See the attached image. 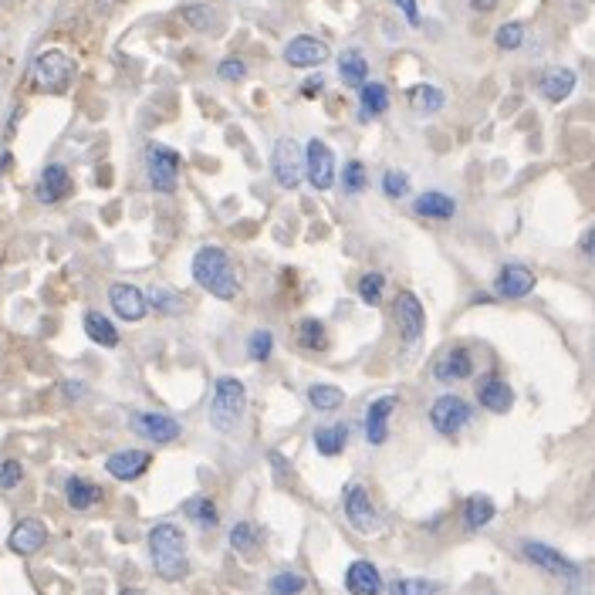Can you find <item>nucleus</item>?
Here are the masks:
<instances>
[{
    "mask_svg": "<svg viewBox=\"0 0 595 595\" xmlns=\"http://www.w3.org/2000/svg\"><path fill=\"white\" fill-rule=\"evenodd\" d=\"M406 102H410V109L420 115H437L443 105H447V95H443V88H437V85L420 82L406 92Z\"/></svg>",
    "mask_w": 595,
    "mask_h": 595,
    "instance_id": "nucleus-29",
    "label": "nucleus"
},
{
    "mask_svg": "<svg viewBox=\"0 0 595 595\" xmlns=\"http://www.w3.org/2000/svg\"><path fill=\"white\" fill-rule=\"evenodd\" d=\"M61 393H65L68 399H78V396L85 393V386L82 383H65V386H61Z\"/></svg>",
    "mask_w": 595,
    "mask_h": 595,
    "instance_id": "nucleus-51",
    "label": "nucleus"
},
{
    "mask_svg": "<svg viewBox=\"0 0 595 595\" xmlns=\"http://www.w3.org/2000/svg\"><path fill=\"white\" fill-rule=\"evenodd\" d=\"M477 403H481L487 413L504 416V413H511V406H514V389L508 379L487 376V379H481V386H477Z\"/></svg>",
    "mask_w": 595,
    "mask_h": 595,
    "instance_id": "nucleus-21",
    "label": "nucleus"
},
{
    "mask_svg": "<svg viewBox=\"0 0 595 595\" xmlns=\"http://www.w3.org/2000/svg\"><path fill=\"white\" fill-rule=\"evenodd\" d=\"M295 342L305 352H325L328 349V328H325L322 318H315V315L301 318V322L295 325Z\"/></svg>",
    "mask_w": 595,
    "mask_h": 595,
    "instance_id": "nucleus-31",
    "label": "nucleus"
},
{
    "mask_svg": "<svg viewBox=\"0 0 595 595\" xmlns=\"http://www.w3.org/2000/svg\"><path fill=\"white\" fill-rule=\"evenodd\" d=\"M24 481V464L17 457H4L0 460V491H14Z\"/></svg>",
    "mask_w": 595,
    "mask_h": 595,
    "instance_id": "nucleus-45",
    "label": "nucleus"
},
{
    "mask_svg": "<svg viewBox=\"0 0 595 595\" xmlns=\"http://www.w3.org/2000/svg\"><path fill=\"white\" fill-rule=\"evenodd\" d=\"M494 44H497L501 51H518L521 44H525V24H521V21L501 24V28L494 31Z\"/></svg>",
    "mask_w": 595,
    "mask_h": 595,
    "instance_id": "nucleus-42",
    "label": "nucleus"
},
{
    "mask_svg": "<svg viewBox=\"0 0 595 595\" xmlns=\"http://www.w3.org/2000/svg\"><path fill=\"white\" fill-rule=\"evenodd\" d=\"M315 440V450L322 457H339L345 447H349V423H328V426H318L312 433Z\"/></svg>",
    "mask_w": 595,
    "mask_h": 595,
    "instance_id": "nucleus-28",
    "label": "nucleus"
},
{
    "mask_svg": "<svg viewBox=\"0 0 595 595\" xmlns=\"http://www.w3.org/2000/svg\"><path fill=\"white\" fill-rule=\"evenodd\" d=\"M305 575H298V572H278V575H271V582H268V595H301L305 592Z\"/></svg>",
    "mask_w": 595,
    "mask_h": 595,
    "instance_id": "nucleus-41",
    "label": "nucleus"
},
{
    "mask_svg": "<svg viewBox=\"0 0 595 595\" xmlns=\"http://www.w3.org/2000/svg\"><path fill=\"white\" fill-rule=\"evenodd\" d=\"M65 501L71 511H88L102 501V487L88 477H68L65 481Z\"/></svg>",
    "mask_w": 595,
    "mask_h": 595,
    "instance_id": "nucleus-25",
    "label": "nucleus"
},
{
    "mask_svg": "<svg viewBox=\"0 0 595 595\" xmlns=\"http://www.w3.org/2000/svg\"><path fill=\"white\" fill-rule=\"evenodd\" d=\"M146 301L156 315H166V318H180V315L190 312V301H186L183 295H176V291H170V288H153L146 295Z\"/></svg>",
    "mask_w": 595,
    "mask_h": 595,
    "instance_id": "nucleus-33",
    "label": "nucleus"
},
{
    "mask_svg": "<svg viewBox=\"0 0 595 595\" xmlns=\"http://www.w3.org/2000/svg\"><path fill=\"white\" fill-rule=\"evenodd\" d=\"M379 186H383L386 200H403L406 193H410V176H406L403 170H386Z\"/></svg>",
    "mask_w": 595,
    "mask_h": 595,
    "instance_id": "nucleus-44",
    "label": "nucleus"
},
{
    "mask_svg": "<svg viewBox=\"0 0 595 595\" xmlns=\"http://www.w3.org/2000/svg\"><path fill=\"white\" fill-rule=\"evenodd\" d=\"M244 413H247V386L237 376H220L217 386H213V399H210L213 430L230 433L244 420Z\"/></svg>",
    "mask_w": 595,
    "mask_h": 595,
    "instance_id": "nucleus-3",
    "label": "nucleus"
},
{
    "mask_svg": "<svg viewBox=\"0 0 595 595\" xmlns=\"http://www.w3.org/2000/svg\"><path fill=\"white\" fill-rule=\"evenodd\" d=\"M217 75H220V82H244L247 78V65L241 58H224L217 65Z\"/></svg>",
    "mask_w": 595,
    "mask_h": 595,
    "instance_id": "nucleus-46",
    "label": "nucleus"
},
{
    "mask_svg": "<svg viewBox=\"0 0 595 595\" xmlns=\"http://www.w3.org/2000/svg\"><path fill=\"white\" fill-rule=\"evenodd\" d=\"M322 88H325V78L312 75V78H305V82H301V95H305V99H315V95H322Z\"/></svg>",
    "mask_w": 595,
    "mask_h": 595,
    "instance_id": "nucleus-49",
    "label": "nucleus"
},
{
    "mask_svg": "<svg viewBox=\"0 0 595 595\" xmlns=\"http://www.w3.org/2000/svg\"><path fill=\"white\" fill-rule=\"evenodd\" d=\"M521 555L528 558L531 565L541 568V572H548V575H558V579H579L582 575V568L572 562V558H565L562 552H555L552 545H545V541H521Z\"/></svg>",
    "mask_w": 595,
    "mask_h": 595,
    "instance_id": "nucleus-10",
    "label": "nucleus"
},
{
    "mask_svg": "<svg viewBox=\"0 0 595 595\" xmlns=\"http://www.w3.org/2000/svg\"><path fill=\"white\" fill-rule=\"evenodd\" d=\"M305 180L312 183V190H318V193L332 190L335 180H339V163H335V153L325 139H308V146H305Z\"/></svg>",
    "mask_w": 595,
    "mask_h": 595,
    "instance_id": "nucleus-8",
    "label": "nucleus"
},
{
    "mask_svg": "<svg viewBox=\"0 0 595 595\" xmlns=\"http://www.w3.org/2000/svg\"><path fill=\"white\" fill-rule=\"evenodd\" d=\"M470 420H474V406H470L464 396L443 393V396L433 399L430 423H433V430H437L440 437H457V433L464 430Z\"/></svg>",
    "mask_w": 595,
    "mask_h": 595,
    "instance_id": "nucleus-6",
    "label": "nucleus"
},
{
    "mask_svg": "<svg viewBox=\"0 0 595 595\" xmlns=\"http://www.w3.org/2000/svg\"><path fill=\"white\" fill-rule=\"evenodd\" d=\"M393 322H396V332L399 339L406 345H416L423 339L426 332V312H423V301L413 295V291H399L396 301H393Z\"/></svg>",
    "mask_w": 595,
    "mask_h": 595,
    "instance_id": "nucleus-9",
    "label": "nucleus"
},
{
    "mask_svg": "<svg viewBox=\"0 0 595 595\" xmlns=\"http://www.w3.org/2000/svg\"><path fill=\"white\" fill-rule=\"evenodd\" d=\"M119 595H142V592H139V589H122Z\"/></svg>",
    "mask_w": 595,
    "mask_h": 595,
    "instance_id": "nucleus-52",
    "label": "nucleus"
},
{
    "mask_svg": "<svg viewBox=\"0 0 595 595\" xmlns=\"http://www.w3.org/2000/svg\"><path fill=\"white\" fill-rule=\"evenodd\" d=\"M389 109V88L383 82H366L359 88V119L369 122Z\"/></svg>",
    "mask_w": 595,
    "mask_h": 595,
    "instance_id": "nucleus-32",
    "label": "nucleus"
},
{
    "mask_svg": "<svg viewBox=\"0 0 595 595\" xmlns=\"http://www.w3.org/2000/svg\"><path fill=\"white\" fill-rule=\"evenodd\" d=\"M109 305L112 312L122 318V322L136 325L142 318L149 315V301H146V291L139 288V284L132 281H115L109 284Z\"/></svg>",
    "mask_w": 595,
    "mask_h": 595,
    "instance_id": "nucleus-13",
    "label": "nucleus"
},
{
    "mask_svg": "<svg viewBox=\"0 0 595 595\" xmlns=\"http://www.w3.org/2000/svg\"><path fill=\"white\" fill-rule=\"evenodd\" d=\"M575 85H579V78H575L572 68H548L538 78V92L548 102H565L575 92Z\"/></svg>",
    "mask_w": 595,
    "mask_h": 595,
    "instance_id": "nucleus-23",
    "label": "nucleus"
},
{
    "mask_svg": "<svg viewBox=\"0 0 595 595\" xmlns=\"http://www.w3.org/2000/svg\"><path fill=\"white\" fill-rule=\"evenodd\" d=\"M345 589H349V595H379L383 592V575L372 562L359 558V562L345 568Z\"/></svg>",
    "mask_w": 595,
    "mask_h": 595,
    "instance_id": "nucleus-22",
    "label": "nucleus"
},
{
    "mask_svg": "<svg viewBox=\"0 0 595 595\" xmlns=\"http://www.w3.org/2000/svg\"><path fill=\"white\" fill-rule=\"evenodd\" d=\"M470 7H474L477 14H491L494 7H497V0H467Z\"/></svg>",
    "mask_w": 595,
    "mask_h": 595,
    "instance_id": "nucleus-50",
    "label": "nucleus"
},
{
    "mask_svg": "<svg viewBox=\"0 0 595 595\" xmlns=\"http://www.w3.org/2000/svg\"><path fill=\"white\" fill-rule=\"evenodd\" d=\"M342 508H345V518H349V525L355 531H362V535H369V531L379 528L376 504H372V497H369V491L362 484H345Z\"/></svg>",
    "mask_w": 595,
    "mask_h": 595,
    "instance_id": "nucleus-12",
    "label": "nucleus"
},
{
    "mask_svg": "<svg viewBox=\"0 0 595 595\" xmlns=\"http://www.w3.org/2000/svg\"><path fill=\"white\" fill-rule=\"evenodd\" d=\"M494 501L487 494H470L467 501H464V511H460V521H464V528L467 531H481L487 528L494 521Z\"/></svg>",
    "mask_w": 595,
    "mask_h": 595,
    "instance_id": "nucleus-27",
    "label": "nucleus"
},
{
    "mask_svg": "<svg viewBox=\"0 0 595 595\" xmlns=\"http://www.w3.org/2000/svg\"><path fill=\"white\" fill-rule=\"evenodd\" d=\"M180 166L183 159L176 149L163 146V142H149L146 146V180L153 193H176V186H180Z\"/></svg>",
    "mask_w": 595,
    "mask_h": 595,
    "instance_id": "nucleus-5",
    "label": "nucleus"
},
{
    "mask_svg": "<svg viewBox=\"0 0 595 595\" xmlns=\"http://www.w3.org/2000/svg\"><path fill=\"white\" fill-rule=\"evenodd\" d=\"M230 548H234L237 555H254L257 548V528L251 521H237L234 528H230Z\"/></svg>",
    "mask_w": 595,
    "mask_h": 595,
    "instance_id": "nucleus-39",
    "label": "nucleus"
},
{
    "mask_svg": "<svg viewBox=\"0 0 595 595\" xmlns=\"http://www.w3.org/2000/svg\"><path fill=\"white\" fill-rule=\"evenodd\" d=\"M132 433L149 443H173L180 440L183 426L166 413H132Z\"/></svg>",
    "mask_w": 595,
    "mask_h": 595,
    "instance_id": "nucleus-16",
    "label": "nucleus"
},
{
    "mask_svg": "<svg viewBox=\"0 0 595 595\" xmlns=\"http://www.w3.org/2000/svg\"><path fill=\"white\" fill-rule=\"evenodd\" d=\"M328 58H332V51H328V44L322 38H315V34H298V38L284 44V61H288L291 68H318L325 65Z\"/></svg>",
    "mask_w": 595,
    "mask_h": 595,
    "instance_id": "nucleus-15",
    "label": "nucleus"
},
{
    "mask_svg": "<svg viewBox=\"0 0 595 595\" xmlns=\"http://www.w3.org/2000/svg\"><path fill=\"white\" fill-rule=\"evenodd\" d=\"M186 514H190V521H197L200 528H217L220 525V511L210 497H193V501H186Z\"/></svg>",
    "mask_w": 595,
    "mask_h": 595,
    "instance_id": "nucleus-37",
    "label": "nucleus"
},
{
    "mask_svg": "<svg viewBox=\"0 0 595 595\" xmlns=\"http://www.w3.org/2000/svg\"><path fill=\"white\" fill-rule=\"evenodd\" d=\"M82 328H85L88 342L102 345V349H119V328L112 325L109 315H102V312H85Z\"/></svg>",
    "mask_w": 595,
    "mask_h": 595,
    "instance_id": "nucleus-26",
    "label": "nucleus"
},
{
    "mask_svg": "<svg viewBox=\"0 0 595 595\" xmlns=\"http://www.w3.org/2000/svg\"><path fill=\"white\" fill-rule=\"evenodd\" d=\"M339 78H342V85H349V88H355V92H359V88L369 82V61H366V55H362V51H355V48L342 51V58H339Z\"/></svg>",
    "mask_w": 595,
    "mask_h": 595,
    "instance_id": "nucleus-30",
    "label": "nucleus"
},
{
    "mask_svg": "<svg viewBox=\"0 0 595 595\" xmlns=\"http://www.w3.org/2000/svg\"><path fill=\"white\" fill-rule=\"evenodd\" d=\"M366 186H369L366 163H362V159H349V163L342 166V190L349 193V197H359Z\"/></svg>",
    "mask_w": 595,
    "mask_h": 595,
    "instance_id": "nucleus-36",
    "label": "nucleus"
},
{
    "mask_svg": "<svg viewBox=\"0 0 595 595\" xmlns=\"http://www.w3.org/2000/svg\"><path fill=\"white\" fill-rule=\"evenodd\" d=\"M413 213L426 220H454L457 217V200L450 193L440 190H426L413 200Z\"/></svg>",
    "mask_w": 595,
    "mask_h": 595,
    "instance_id": "nucleus-24",
    "label": "nucleus"
},
{
    "mask_svg": "<svg viewBox=\"0 0 595 595\" xmlns=\"http://www.w3.org/2000/svg\"><path fill=\"white\" fill-rule=\"evenodd\" d=\"M355 295H359L362 305L379 308V305H383V298H386V278L379 271H366L359 281H355Z\"/></svg>",
    "mask_w": 595,
    "mask_h": 595,
    "instance_id": "nucleus-34",
    "label": "nucleus"
},
{
    "mask_svg": "<svg viewBox=\"0 0 595 595\" xmlns=\"http://www.w3.org/2000/svg\"><path fill=\"white\" fill-rule=\"evenodd\" d=\"M477 362H474V349L470 345H450V349H443L437 355V362H433V379L437 383H464V379L474 376Z\"/></svg>",
    "mask_w": 595,
    "mask_h": 595,
    "instance_id": "nucleus-11",
    "label": "nucleus"
},
{
    "mask_svg": "<svg viewBox=\"0 0 595 595\" xmlns=\"http://www.w3.org/2000/svg\"><path fill=\"white\" fill-rule=\"evenodd\" d=\"M75 82V61L61 48H48L34 58L31 65V85L44 95H65Z\"/></svg>",
    "mask_w": 595,
    "mask_h": 595,
    "instance_id": "nucleus-4",
    "label": "nucleus"
},
{
    "mask_svg": "<svg viewBox=\"0 0 595 595\" xmlns=\"http://www.w3.org/2000/svg\"><path fill=\"white\" fill-rule=\"evenodd\" d=\"M149 464H153L149 450H115V454L105 460V470H109L115 481H139L149 470Z\"/></svg>",
    "mask_w": 595,
    "mask_h": 595,
    "instance_id": "nucleus-20",
    "label": "nucleus"
},
{
    "mask_svg": "<svg viewBox=\"0 0 595 595\" xmlns=\"http://www.w3.org/2000/svg\"><path fill=\"white\" fill-rule=\"evenodd\" d=\"M393 7L399 14L406 17V24H410V28H420L423 24V17H420V4H416V0H393Z\"/></svg>",
    "mask_w": 595,
    "mask_h": 595,
    "instance_id": "nucleus-47",
    "label": "nucleus"
},
{
    "mask_svg": "<svg viewBox=\"0 0 595 595\" xmlns=\"http://www.w3.org/2000/svg\"><path fill=\"white\" fill-rule=\"evenodd\" d=\"M180 14L193 31H213L217 28V14H213V7H207V4H186Z\"/></svg>",
    "mask_w": 595,
    "mask_h": 595,
    "instance_id": "nucleus-40",
    "label": "nucleus"
},
{
    "mask_svg": "<svg viewBox=\"0 0 595 595\" xmlns=\"http://www.w3.org/2000/svg\"><path fill=\"white\" fill-rule=\"evenodd\" d=\"M440 582L433 579H396L389 585V595H437Z\"/></svg>",
    "mask_w": 595,
    "mask_h": 595,
    "instance_id": "nucleus-43",
    "label": "nucleus"
},
{
    "mask_svg": "<svg viewBox=\"0 0 595 595\" xmlns=\"http://www.w3.org/2000/svg\"><path fill=\"white\" fill-rule=\"evenodd\" d=\"M535 271L528 268V264H521V261H511V264H504L501 271L494 274V295L497 298H504V301H521V298H528L531 291H535Z\"/></svg>",
    "mask_w": 595,
    "mask_h": 595,
    "instance_id": "nucleus-14",
    "label": "nucleus"
},
{
    "mask_svg": "<svg viewBox=\"0 0 595 595\" xmlns=\"http://www.w3.org/2000/svg\"><path fill=\"white\" fill-rule=\"evenodd\" d=\"M572 595H582V592H572Z\"/></svg>",
    "mask_w": 595,
    "mask_h": 595,
    "instance_id": "nucleus-53",
    "label": "nucleus"
},
{
    "mask_svg": "<svg viewBox=\"0 0 595 595\" xmlns=\"http://www.w3.org/2000/svg\"><path fill=\"white\" fill-rule=\"evenodd\" d=\"M34 197L44 207H55V203L71 197V173L65 163H48L38 176V186H34Z\"/></svg>",
    "mask_w": 595,
    "mask_h": 595,
    "instance_id": "nucleus-17",
    "label": "nucleus"
},
{
    "mask_svg": "<svg viewBox=\"0 0 595 595\" xmlns=\"http://www.w3.org/2000/svg\"><path fill=\"white\" fill-rule=\"evenodd\" d=\"M579 251H582V257L585 261H592L595 264V224L585 230L582 234V241H579Z\"/></svg>",
    "mask_w": 595,
    "mask_h": 595,
    "instance_id": "nucleus-48",
    "label": "nucleus"
},
{
    "mask_svg": "<svg viewBox=\"0 0 595 595\" xmlns=\"http://www.w3.org/2000/svg\"><path fill=\"white\" fill-rule=\"evenodd\" d=\"M308 403H312L318 413H335L345 403V393L332 383H312L308 386Z\"/></svg>",
    "mask_w": 595,
    "mask_h": 595,
    "instance_id": "nucleus-35",
    "label": "nucleus"
},
{
    "mask_svg": "<svg viewBox=\"0 0 595 595\" xmlns=\"http://www.w3.org/2000/svg\"><path fill=\"white\" fill-rule=\"evenodd\" d=\"M396 406H399L396 393L372 399V403L366 406V423L362 426H366V440L372 443V447H383V443L389 440V416L396 413Z\"/></svg>",
    "mask_w": 595,
    "mask_h": 595,
    "instance_id": "nucleus-18",
    "label": "nucleus"
},
{
    "mask_svg": "<svg viewBox=\"0 0 595 595\" xmlns=\"http://www.w3.org/2000/svg\"><path fill=\"white\" fill-rule=\"evenodd\" d=\"M149 555L153 568L163 582H183L190 575V558H186V535L173 521H159L149 531Z\"/></svg>",
    "mask_w": 595,
    "mask_h": 595,
    "instance_id": "nucleus-2",
    "label": "nucleus"
},
{
    "mask_svg": "<svg viewBox=\"0 0 595 595\" xmlns=\"http://www.w3.org/2000/svg\"><path fill=\"white\" fill-rule=\"evenodd\" d=\"M44 541H48V528H44V521L24 518V521H17L14 531L7 535V548H11L14 555L28 558V555H38L41 552Z\"/></svg>",
    "mask_w": 595,
    "mask_h": 595,
    "instance_id": "nucleus-19",
    "label": "nucleus"
},
{
    "mask_svg": "<svg viewBox=\"0 0 595 595\" xmlns=\"http://www.w3.org/2000/svg\"><path fill=\"white\" fill-rule=\"evenodd\" d=\"M274 352V332L271 328H254L247 335V359L251 362H268Z\"/></svg>",
    "mask_w": 595,
    "mask_h": 595,
    "instance_id": "nucleus-38",
    "label": "nucleus"
},
{
    "mask_svg": "<svg viewBox=\"0 0 595 595\" xmlns=\"http://www.w3.org/2000/svg\"><path fill=\"white\" fill-rule=\"evenodd\" d=\"M271 173L281 190H298L305 180V149L295 139H278L271 153Z\"/></svg>",
    "mask_w": 595,
    "mask_h": 595,
    "instance_id": "nucleus-7",
    "label": "nucleus"
},
{
    "mask_svg": "<svg viewBox=\"0 0 595 595\" xmlns=\"http://www.w3.org/2000/svg\"><path fill=\"white\" fill-rule=\"evenodd\" d=\"M190 274L200 288H207L210 295L220 298V301H234L237 295H241V278H237L234 261H230V254L220 244L200 247V251L193 254Z\"/></svg>",
    "mask_w": 595,
    "mask_h": 595,
    "instance_id": "nucleus-1",
    "label": "nucleus"
}]
</instances>
